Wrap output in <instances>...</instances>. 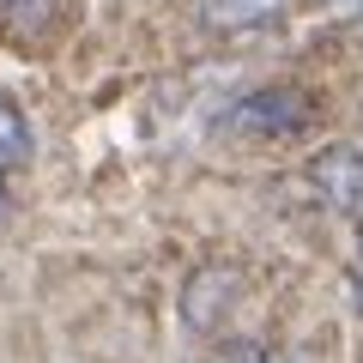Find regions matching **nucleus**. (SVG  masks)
I'll return each instance as SVG.
<instances>
[{"label": "nucleus", "instance_id": "nucleus-1", "mask_svg": "<svg viewBox=\"0 0 363 363\" xmlns=\"http://www.w3.org/2000/svg\"><path fill=\"white\" fill-rule=\"evenodd\" d=\"M303 182L315 188L327 212H363V152L357 145H321L303 169Z\"/></svg>", "mask_w": 363, "mask_h": 363}, {"label": "nucleus", "instance_id": "nucleus-2", "mask_svg": "<svg viewBox=\"0 0 363 363\" xmlns=\"http://www.w3.org/2000/svg\"><path fill=\"white\" fill-rule=\"evenodd\" d=\"M230 309H236V272L230 267H200L188 279V291H182V321H188V333L212 339Z\"/></svg>", "mask_w": 363, "mask_h": 363}, {"label": "nucleus", "instance_id": "nucleus-3", "mask_svg": "<svg viewBox=\"0 0 363 363\" xmlns=\"http://www.w3.org/2000/svg\"><path fill=\"white\" fill-rule=\"evenodd\" d=\"M30 152H37V133H30L25 109L0 91V169H13V164H30Z\"/></svg>", "mask_w": 363, "mask_h": 363}, {"label": "nucleus", "instance_id": "nucleus-4", "mask_svg": "<svg viewBox=\"0 0 363 363\" xmlns=\"http://www.w3.org/2000/svg\"><path fill=\"white\" fill-rule=\"evenodd\" d=\"M242 121L248 128H303V109L291 104V91H260V97H248Z\"/></svg>", "mask_w": 363, "mask_h": 363}, {"label": "nucleus", "instance_id": "nucleus-5", "mask_svg": "<svg viewBox=\"0 0 363 363\" xmlns=\"http://www.w3.org/2000/svg\"><path fill=\"white\" fill-rule=\"evenodd\" d=\"M285 0H212L206 13H212V25H230V30H248V25H267L272 13H279Z\"/></svg>", "mask_w": 363, "mask_h": 363}, {"label": "nucleus", "instance_id": "nucleus-6", "mask_svg": "<svg viewBox=\"0 0 363 363\" xmlns=\"http://www.w3.org/2000/svg\"><path fill=\"white\" fill-rule=\"evenodd\" d=\"M351 303L363 309V212H357V260H351Z\"/></svg>", "mask_w": 363, "mask_h": 363}, {"label": "nucleus", "instance_id": "nucleus-7", "mask_svg": "<svg viewBox=\"0 0 363 363\" xmlns=\"http://www.w3.org/2000/svg\"><path fill=\"white\" fill-rule=\"evenodd\" d=\"M0 218H6V182H0Z\"/></svg>", "mask_w": 363, "mask_h": 363}]
</instances>
